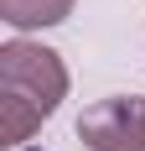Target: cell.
I'll list each match as a JSON object with an SVG mask.
<instances>
[{
    "label": "cell",
    "instance_id": "3957f363",
    "mask_svg": "<svg viewBox=\"0 0 145 151\" xmlns=\"http://www.w3.org/2000/svg\"><path fill=\"white\" fill-rule=\"evenodd\" d=\"M72 16V0H0V21L16 31H36V26H57Z\"/></svg>",
    "mask_w": 145,
    "mask_h": 151
},
{
    "label": "cell",
    "instance_id": "7a4b0ae2",
    "mask_svg": "<svg viewBox=\"0 0 145 151\" xmlns=\"http://www.w3.org/2000/svg\"><path fill=\"white\" fill-rule=\"evenodd\" d=\"M78 141L88 151H145V99L114 94L78 115Z\"/></svg>",
    "mask_w": 145,
    "mask_h": 151
},
{
    "label": "cell",
    "instance_id": "6da1fadb",
    "mask_svg": "<svg viewBox=\"0 0 145 151\" xmlns=\"http://www.w3.org/2000/svg\"><path fill=\"white\" fill-rule=\"evenodd\" d=\"M0 99H21V104H31L47 120L68 99V68H62V58L52 47H42V42H26V37L5 42L0 47Z\"/></svg>",
    "mask_w": 145,
    "mask_h": 151
}]
</instances>
